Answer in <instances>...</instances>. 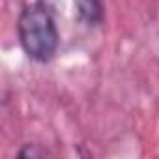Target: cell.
Listing matches in <instances>:
<instances>
[{
  "label": "cell",
  "instance_id": "obj_2",
  "mask_svg": "<svg viewBox=\"0 0 159 159\" xmlns=\"http://www.w3.org/2000/svg\"><path fill=\"white\" fill-rule=\"evenodd\" d=\"M75 8H77L79 19L90 26L101 23V19H103L101 0H75Z\"/></svg>",
  "mask_w": 159,
  "mask_h": 159
},
{
  "label": "cell",
  "instance_id": "obj_1",
  "mask_svg": "<svg viewBox=\"0 0 159 159\" xmlns=\"http://www.w3.org/2000/svg\"><path fill=\"white\" fill-rule=\"evenodd\" d=\"M17 34L25 54L36 62H49L58 51L56 23L41 4L23 8L17 19Z\"/></svg>",
  "mask_w": 159,
  "mask_h": 159
},
{
  "label": "cell",
  "instance_id": "obj_3",
  "mask_svg": "<svg viewBox=\"0 0 159 159\" xmlns=\"http://www.w3.org/2000/svg\"><path fill=\"white\" fill-rule=\"evenodd\" d=\"M17 155L23 157V159H28V157H43V155H47V150L38 148V144H25V148H21Z\"/></svg>",
  "mask_w": 159,
  "mask_h": 159
}]
</instances>
